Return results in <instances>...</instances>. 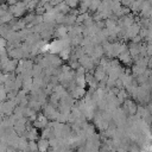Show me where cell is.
Masks as SVG:
<instances>
[{
	"label": "cell",
	"mask_w": 152,
	"mask_h": 152,
	"mask_svg": "<svg viewBox=\"0 0 152 152\" xmlns=\"http://www.w3.org/2000/svg\"><path fill=\"white\" fill-rule=\"evenodd\" d=\"M45 146H49V140H42V141H39V146H38L39 148L43 150Z\"/></svg>",
	"instance_id": "cell-1"
}]
</instances>
